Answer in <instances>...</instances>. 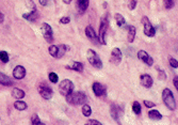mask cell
Listing matches in <instances>:
<instances>
[{"label":"cell","mask_w":178,"mask_h":125,"mask_svg":"<svg viewBox=\"0 0 178 125\" xmlns=\"http://www.w3.org/2000/svg\"><path fill=\"white\" fill-rule=\"evenodd\" d=\"M26 6L28 7V9H29V11H30V12L37 11V7H35L34 2H33L32 0H26Z\"/></svg>","instance_id":"f1b7e54d"},{"label":"cell","mask_w":178,"mask_h":125,"mask_svg":"<svg viewBox=\"0 0 178 125\" xmlns=\"http://www.w3.org/2000/svg\"><path fill=\"white\" fill-rule=\"evenodd\" d=\"M12 96L16 100H23L24 97L26 96V93L24 90L21 89H18V88H14L13 91H12Z\"/></svg>","instance_id":"ffe728a7"},{"label":"cell","mask_w":178,"mask_h":125,"mask_svg":"<svg viewBox=\"0 0 178 125\" xmlns=\"http://www.w3.org/2000/svg\"><path fill=\"white\" fill-rule=\"evenodd\" d=\"M163 3H164L165 9H167V10L173 9V8H174V6H175L174 0H163Z\"/></svg>","instance_id":"4dcf8cb0"},{"label":"cell","mask_w":178,"mask_h":125,"mask_svg":"<svg viewBox=\"0 0 178 125\" xmlns=\"http://www.w3.org/2000/svg\"><path fill=\"white\" fill-rule=\"evenodd\" d=\"M13 77L17 80L24 79L26 77V69L23 65H17L13 69Z\"/></svg>","instance_id":"4fadbf2b"},{"label":"cell","mask_w":178,"mask_h":125,"mask_svg":"<svg viewBox=\"0 0 178 125\" xmlns=\"http://www.w3.org/2000/svg\"><path fill=\"white\" fill-rule=\"evenodd\" d=\"M114 18L116 20V24L119 27H125L126 26V20H125V17L119 13H116L114 15Z\"/></svg>","instance_id":"603a6c76"},{"label":"cell","mask_w":178,"mask_h":125,"mask_svg":"<svg viewBox=\"0 0 178 125\" xmlns=\"http://www.w3.org/2000/svg\"><path fill=\"white\" fill-rule=\"evenodd\" d=\"M85 35L89 38H91V40H96V38H97V34H96L95 30H94L92 26H88V27L85 28Z\"/></svg>","instance_id":"7402d4cb"},{"label":"cell","mask_w":178,"mask_h":125,"mask_svg":"<svg viewBox=\"0 0 178 125\" xmlns=\"http://www.w3.org/2000/svg\"><path fill=\"white\" fill-rule=\"evenodd\" d=\"M92 90H93L94 94L97 96V97H100V96L106 95V93H107V87L105 85H102V83L96 81V83H93Z\"/></svg>","instance_id":"9c48e42d"},{"label":"cell","mask_w":178,"mask_h":125,"mask_svg":"<svg viewBox=\"0 0 178 125\" xmlns=\"http://www.w3.org/2000/svg\"><path fill=\"white\" fill-rule=\"evenodd\" d=\"M48 78H49V80L51 81L52 83H58V81H59V77H58L57 74L54 73V72L48 74Z\"/></svg>","instance_id":"f546056e"},{"label":"cell","mask_w":178,"mask_h":125,"mask_svg":"<svg viewBox=\"0 0 178 125\" xmlns=\"http://www.w3.org/2000/svg\"><path fill=\"white\" fill-rule=\"evenodd\" d=\"M137 3H138V0H128L127 2V6H128L129 10H134L137 7Z\"/></svg>","instance_id":"836d02e7"},{"label":"cell","mask_w":178,"mask_h":125,"mask_svg":"<svg viewBox=\"0 0 178 125\" xmlns=\"http://www.w3.org/2000/svg\"><path fill=\"white\" fill-rule=\"evenodd\" d=\"M159 79H161V80H164L165 79V73L163 71L160 72V76H159Z\"/></svg>","instance_id":"ab89813d"},{"label":"cell","mask_w":178,"mask_h":125,"mask_svg":"<svg viewBox=\"0 0 178 125\" xmlns=\"http://www.w3.org/2000/svg\"><path fill=\"white\" fill-rule=\"evenodd\" d=\"M47 3H48V0H40V4H41V6L45 7V6H47Z\"/></svg>","instance_id":"60d3db41"},{"label":"cell","mask_w":178,"mask_h":125,"mask_svg":"<svg viewBox=\"0 0 178 125\" xmlns=\"http://www.w3.org/2000/svg\"><path fill=\"white\" fill-rule=\"evenodd\" d=\"M4 21V15L0 12V24H2Z\"/></svg>","instance_id":"b9f144b4"},{"label":"cell","mask_w":178,"mask_h":125,"mask_svg":"<svg viewBox=\"0 0 178 125\" xmlns=\"http://www.w3.org/2000/svg\"><path fill=\"white\" fill-rule=\"evenodd\" d=\"M67 69H72V71H76L79 72V73H82L83 72V64L81 62H77V61H73L66 66Z\"/></svg>","instance_id":"9a60e30c"},{"label":"cell","mask_w":178,"mask_h":125,"mask_svg":"<svg viewBox=\"0 0 178 125\" xmlns=\"http://www.w3.org/2000/svg\"><path fill=\"white\" fill-rule=\"evenodd\" d=\"M173 83H174V87L176 88V90H178V76L176 75L173 79Z\"/></svg>","instance_id":"f35d334b"},{"label":"cell","mask_w":178,"mask_h":125,"mask_svg":"<svg viewBox=\"0 0 178 125\" xmlns=\"http://www.w3.org/2000/svg\"><path fill=\"white\" fill-rule=\"evenodd\" d=\"M110 112H111V115H112L113 119H114L115 121H117V120L121 118V115L123 114V110L119 105L113 104L111 106V110H110Z\"/></svg>","instance_id":"5bb4252c"},{"label":"cell","mask_w":178,"mask_h":125,"mask_svg":"<svg viewBox=\"0 0 178 125\" xmlns=\"http://www.w3.org/2000/svg\"><path fill=\"white\" fill-rule=\"evenodd\" d=\"M162 100H163L164 105L167 106L170 110H172V111L176 110V108H177L176 100H175L172 91H171L169 88L163 89V91H162Z\"/></svg>","instance_id":"7a4b0ae2"},{"label":"cell","mask_w":178,"mask_h":125,"mask_svg":"<svg viewBox=\"0 0 178 125\" xmlns=\"http://www.w3.org/2000/svg\"><path fill=\"white\" fill-rule=\"evenodd\" d=\"M127 31H128V35H127V40L129 43H132L136 38L137 29L134 26H127Z\"/></svg>","instance_id":"ac0fdd59"},{"label":"cell","mask_w":178,"mask_h":125,"mask_svg":"<svg viewBox=\"0 0 178 125\" xmlns=\"http://www.w3.org/2000/svg\"><path fill=\"white\" fill-rule=\"evenodd\" d=\"M142 24H143L144 33H145L146 37H148V38L155 37V34H156V29L154 28L153 25H151V23H150V19H148V17L144 16V17L142 18Z\"/></svg>","instance_id":"8992f818"},{"label":"cell","mask_w":178,"mask_h":125,"mask_svg":"<svg viewBox=\"0 0 178 125\" xmlns=\"http://www.w3.org/2000/svg\"><path fill=\"white\" fill-rule=\"evenodd\" d=\"M68 50V46L67 45H64V44H61V45H58V52H57V59H61L62 57L67 52Z\"/></svg>","instance_id":"44dd1931"},{"label":"cell","mask_w":178,"mask_h":125,"mask_svg":"<svg viewBox=\"0 0 178 125\" xmlns=\"http://www.w3.org/2000/svg\"><path fill=\"white\" fill-rule=\"evenodd\" d=\"M108 24H109V16L107 14L102 17V20H100V26H99V33H98V41H99L100 44L106 45L107 42H106V34H107V30H108Z\"/></svg>","instance_id":"3957f363"},{"label":"cell","mask_w":178,"mask_h":125,"mask_svg":"<svg viewBox=\"0 0 178 125\" xmlns=\"http://www.w3.org/2000/svg\"><path fill=\"white\" fill-rule=\"evenodd\" d=\"M169 62H170V65L173 67V69H177L178 67V61L174 58H170L169 59Z\"/></svg>","instance_id":"e575fe53"},{"label":"cell","mask_w":178,"mask_h":125,"mask_svg":"<svg viewBox=\"0 0 178 125\" xmlns=\"http://www.w3.org/2000/svg\"><path fill=\"white\" fill-rule=\"evenodd\" d=\"M62 1H63V2H64V3H65V4H69V3H71L72 1H73V0H62Z\"/></svg>","instance_id":"7bdbcfd3"},{"label":"cell","mask_w":178,"mask_h":125,"mask_svg":"<svg viewBox=\"0 0 178 125\" xmlns=\"http://www.w3.org/2000/svg\"><path fill=\"white\" fill-rule=\"evenodd\" d=\"M38 93H40V95L42 96L44 100H51L52 97V89L50 88V87H48L46 85H44V83H42L40 87H38Z\"/></svg>","instance_id":"ba28073f"},{"label":"cell","mask_w":178,"mask_h":125,"mask_svg":"<svg viewBox=\"0 0 178 125\" xmlns=\"http://www.w3.org/2000/svg\"><path fill=\"white\" fill-rule=\"evenodd\" d=\"M132 111L134 112L136 114H140L141 111H142V108H141V105L139 102H133V104H132Z\"/></svg>","instance_id":"4316f807"},{"label":"cell","mask_w":178,"mask_h":125,"mask_svg":"<svg viewBox=\"0 0 178 125\" xmlns=\"http://www.w3.org/2000/svg\"><path fill=\"white\" fill-rule=\"evenodd\" d=\"M82 114L85 117H90L92 114V108H91L90 105L88 104L82 105Z\"/></svg>","instance_id":"484cf974"},{"label":"cell","mask_w":178,"mask_h":125,"mask_svg":"<svg viewBox=\"0 0 178 125\" xmlns=\"http://www.w3.org/2000/svg\"><path fill=\"white\" fill-rule=\"evenodd\" d=\"M42 122H41V120H40V117L37 114H34L31 117V124H33V125H38V124H41Z\"/></svg>","instance_id":"d6a6232c"},{"label":"cell","mask_w":178,"mask_h":125,"mask_svg":"<svg viewBox=\"0 0 178 125\" xmlns=\"http://www.w3.org/2000/svg\"><path fill=\"white\" fill-rule=\"evenodd\" d=\"M38 12L37 11H33V12H30L29 11L28 13H24L23 14V17L25 19H27L29 21H35L38 18Z\"/></svg>","instance_id":"d6986e66"},{"label":"cell","mask_w":178,"mask_h":125,"mask_svg":"<svg viewBox=\"0 0 178 125\" xmlns=\"http://www.w3.org/2000/svg\"><path fill=\"white\" fill-rule=\"evenodd\" d=\"M90 0H77V8L80 14H83L89 8Z\"/></svg>","instance_id":"2e32d148"},{"label":"cell","mask_w":178,"mask_h":125,"mask_svg":"<svg viewBox=\"0 0 178 125\" xmlns=\"http://www.w3.org/2000/svg\"><path fill=\"white\" fill-rule=\"evenodd\" d=\"M122 58H123V55H122V51L119 48L115 47L112 49L111 51V58H110V62L114 65H117V64L121 63L122 61Z\"/></svg>","instance_id":"30bf717a"},{"label":"cell","mask_w":178,"mask_h":125,"mask_svg":"<svg viewBox=\"0 0 178 125\" xmlns=\"http://www.w3.org/2000/svg\"><path fill=\"white\" fill-rule=\"evenodd\" d=\"M41 31H42L43 37H44V38L48 43L54 42V32H52L51 26L48 25L46 23H43L42 26H41Z\"/></svg>","instance_id":"52a82bcc"},{"label":"cell","mask_w":178,"mask_h":125,"mask_svg":"<svg viewBox=\"0 0 178 125\" xmlns=\"http://www.w3.org/2000/svg\"><path fill=\"white\" fill-rule=\"evenodd\" d=\"M74 91V83L69 79H63L59 85V92L61 93V95L66 96L71 94Z\"/></svg>","instance_id":"5b68a950"},{"label":"cell","mask_w":178,"mask_h":125,"mask_svg":"<svg viewBox=\"0 0 178 125\" xmlns=\"http://www.w3.org/2000/svg\"><path fill=\"white\" fill-rule=\"evenodd\" d=\"M86 124H88V125H92V124H95V125H102V122L97 121V120H89V121L86 122Z\"/></svg>","instance_id":"74e56055"},{"label":"cell","mask_w":178,"mask_h":125,"mask_svg":"<svg viewBox=\"0 0 178 125\" xmlns=\"http://www.w3.org/2000/svg\"><path fill=\"white\" fill-rule=\"evenodd\" d=\"M138 58H139V60H141L142 62H144V63L147 64V65H150V66H151L154 64V59L145 51V50H140V51H138Z\"/></svg>","instance_id":"8fae6325"},{"label":"cell","mask_w":178,"mask_h":125,"mask_svg":"<svg viewBox=\"0 0 178 125\" xmlns=\"http://www.w3.org/2000/svg\"><path fill=\"white\" fill-rule=\"evenodd\" d=\"M0 60H1L3 63H8L10 61V58H9V54L7 51H0Z\"/></svg>","instance_id":"83f0119b"},{"label":"cell","mask_w":178,"mask_h":125,"mask_svg":"<svg viewBox=\"0 0 178 125\" xmlns=\"http://www.w3.org/2000/svg\"><path fill=\"white\" fill-rule=\"evenodd\" d=\"M144 105H145V107H147V108H154L156 106V104L154 102H150V100H144Z\"/></svg>","instance_id":"8d00e7d4"},{"label":"cell","mask_w":178,"mask_h":125,"mask_svg":"<svg viewBox=\"0 0 178 125\" xmlns=\"http://www.w3.org/2000/svg\"><path fill=\"white\" fill-rule=\"evenodd\" d=\"M148 117H150L151 120H161L162 119V114L156 109L150 110V111H148Z\"/></svg>","instance_id":"cb8c5ba5"},{"label":"cell","mask_w":178,"mask_h":125,"mask_svg":"<svg viewBox=\"0 0 178 125\" xmlns=\"http://www.w3.org/2000/svg\"><path fill=\"white\" fill-rule=\"evenodd\" d=\"M86 58H88V61L90 62L91 65H93L96 69H102V61L100 59V57L94 51L93 49H88L86 51Z\"/></svg>","instance_id":"277c9868"},{"label":"cell","mask_w":178,"mask_h":125,"mask_svg":"<svg viewBox=\"0 0 178 125\" xmlns=\"http://www.w3.org/2000/svg\"><path fill=\"white\" fill-rule=\"evenodd\" d=\"M14 107H15L18 111H24V110L27 109L28 106L24 100H16V102L14 103Z\"/></svg>","instance_id":"d4e9b609"},{"label":"cell","mask_w":178,"mask_h":125,"mask_svg":"<svg viewBox=\"0 0 178 125\" xmlns=\"http://www.w3.org/2000/svg\"><path fill=\"white\" fill-rule=\"evenodd\" d=\"M140 83L141 85L146 89H150L154 85V80L151 78V76H150L148 74H142L140 76Z\"/></svg>","instance_id":"7c38bea8"},{"label":"cell","mask_w":178,"mask_h":125,"mask_svg":"<svg viewBox=\"0 0 178 125\" xmlns=\"http://www.w3.org/2000/svg\"><path fill=\"white\" fill-rule=\"evenodd\" d=\"M0 85L6 86V87H11L13 85V80H12V78H10L8 75H6V74L0 72Z\"/></svg>","instance_id":"e0dca14e"},{"label":"cell","mask_w":178,"mask_h":125,"mask_svg":"<svg viewBox=\"0 0 178 125\" xmlns=\"http://www.w3.org/2000/svg\"><path fill=\"white\" fill-rule=\"evenodd\" d=\"M66 102L68 103L69 105L73 106H78V105H82L83 103L86 102V96L83 92L81 91H78V92H72L71 94L66 95Z\"/></svg>","instance_id":"6da1fadb"},{"label":"cell","mask_w":178,"mask_h":125,"mask_svg":"<svg viewBox=\"0 0 178 125\" xmlns=\"http://www.w3.org/2000/svg\"><path fill=\"white\" fill-rule=\"evenodd\" d=\"M69 21H71V18L68 16H64V17L60 18V24H62V25H67V24H69Z\"/></svg>","instance_id":"d590c367"},{"label":"cell","mask_w":178,"mask_h":125,"mask_svg":"<svg viewBox=\"0 0 178 125\" xmlns=\"http://www.w3.org/2000/svg\"><path fill=\"white\" fill-rule=\"evenodd\" d=\"M48 51H49L50 56L56 58L57 57V52H58V46H57V45H51V46L48 48Z\"/></svg>","instance_id":"1f68e13d"}]
</instances>
